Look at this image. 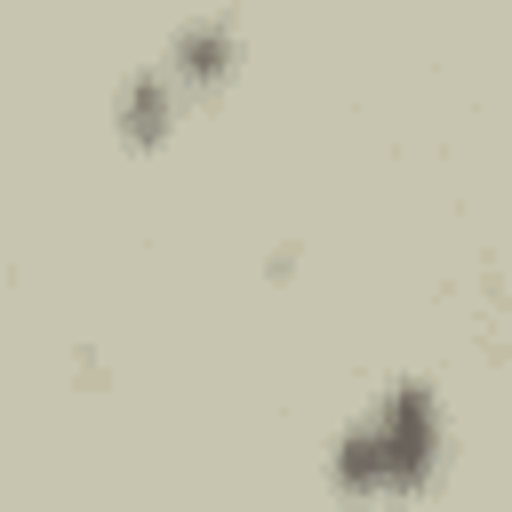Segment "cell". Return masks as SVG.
<instances>
[{"label": "cell", "instance_id": "cell-1", "mask_svg": "<svg viewBox=\"0 0 512 512\" xmlns=\"http://www.w3.org/2000/svg\"><path fill=\"white\" fill-rule=\"evenodd\" d=\"M448 448V424H440V400L424 384H392L384 400L360 408V424H344L336 440V488L344 496H408L432 480Z\"/></svg>", "mask_w": 512, "mask_h": 512}, {"label": "cell", "instance_id": "cell-2", "mask_svg": "<svg viewBox=\"0 0 512 512\" xmlns=\"http://www.w3.org/2000/svg\"><path fill=\"white\" fill-rule=\"evenodd\" d=\"M232 48H240V40H232V16H200V24H184V32L168 40V80H176V88H184V80L208 88V80L232 72Z\"/></svg>", "mask_w": 512, "mask_h": 512}, {"label": "cell", "instance_id": "cell-3", "mask_svg": "<svg viewBox=\"0 0 512 512\" xmlns=\"http://www.w3.org/2000/svg\"><path fill=\"white\" fill-rule=\"evenodd\" d=\"M168 128H176V80H168V72H128V80H120V136L152 144V136H168Z\"/></svg>", "mask_w": 512, "mask_h": 512}]
</instances>
